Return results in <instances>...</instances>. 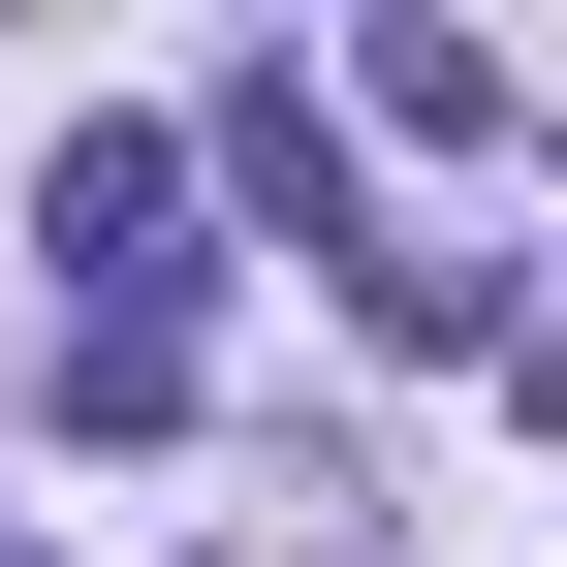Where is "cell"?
Instances as JSON below:
<instances>
[{
    "mask_svg": "<svg viewBox=\"0 0 567 567\" xmlns=\"http://www.w3.org/2000/svg\"><path fill=\"white\" fill-rule=\"evenodd\" d=\"M32 252H63V316H189V158L158 126H63L32 158Z\"/></svg>",
    "mask_w": 567,
    "mask_h": 567,
    "instance_id": "cell-1",
    "label": "cell"
},
{
    "mask_svg": "<svg viewBox=\"0 0 567 567\" xmlns=\"http://www.w3.org/2000/svg\"><path fill=\"white\" fill-rule=\"evenodd\" d=\"M221 189H252V221H316V252H379V189H347L316 63H221Z\"/></svg>",
    "mask_w": 567,
    "mask_h": 567,
    "instance_id": "cell-2",
    "label": "cell"
},
{
    "mask_svg": "<svg viewBox=\"0 0 567 567\" xmlns=\"http://www.w3.org/2000/svg\"><path fill=\"white\" fill-rule=\"evenodd\" d=\"M63 410L95 442H189V316H63Z\"/></svg>",
    "mask_w": 567,
    "mask_h": 567,
    "instance_id": "cell-3",
    "label": "cell"
}]
</instances>
